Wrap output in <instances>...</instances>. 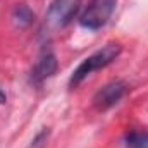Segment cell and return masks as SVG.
<instances>
[{
    "label": "cell",
    "instance_id": "obj_5",
    "mask_svg": "<svg viewBox=\"0 0 148 148\" xmlns=\"http://www.w3.org/2000/svg\"><path fill=\"white\" fill-rule=\"evenodd\" d=\"M57 67H59V62H57V57L52 53V52H43L40 55V59L36 60L33 71H31V81L35 84L43 83L45 79L52 77L53 74L57 73Z\"/></svg>",
    "mask_w": 148,
    "mask_h": 148
},
{
    "label": "cell",
    "instance_id": "obj_3",
    "mask_svg": "<svg viewBox=\"0 0 148 148\" xmlns=\"http://www.w3.org/2000/svg\"><path fill=\"white\" fill-rule=\"evenodd\" d=\"M79 9L81 0H52L45 21L52 29H62L77 16Z\"/></svg>",
    "mask_w": 148,
    "mask_h": 148
},
{
    "label": "cell",
    "instance_id": "obj_7",
    "mask_svg": "<svg viewBox=\"0 0 148 148\" xmlns=\"http://www.w3.org/2000/svg\"><path fill=\"white\" fill-rule=\"evenodd\" d=\"M126 148H148V133L131 131L124 136Z\"/></svg>",
    "mask_w": 148,
    "mask_h": 148
},
{
    "label": "cell",
    "instance_id": "obj_2",
    "mask_svg": "<svg viewBox=\"0 0 148 148\" xmlns=\"http://www.w3.org/2000/svg\"><path fill=\"white\" fill-rule=\"evenodd\" d=\"M115 5L117 0H91L79 16V24L90 31L103 28L109 23L112 12L115 10Z\"/></svg>",
    "mask_w": 148,
    "mask_h": 148
},
{
    "label": "cell",
    "instance_id": "obj_6",
    "mask_svg": "<svg viewBox=\"0 0 148 148\" xmlns=\"http://www.w3.org/2000/svg\"><path fill=\"white\" fill-rule=\"evenodd\" d=\"M35 21V12L26 3H17L12 10V23L17 28H28Z\"/></svg>",
    "mask_w": 148,
    "mask_h": 148
},
{
    "label": "cell",
    "instance_id": "obj_4",
    "mask_svg": "<svg viewBox=\"0 0 148 148\" xmlns=\"http://www.w3.org/2000/svg\"><path fill=\"white\" fill-rule=\"evenodd\" d=\"M126 91H127V84L124 81H110L95 93L93 107L97 110H109L126 95Z\"/></svg>",
    "mask_w": 148,
    "mask_h": 148
},
{
    "label": "cell",
    "instance_id": "obj_1",
    "mask_svg": "<svg viewBox=\"0 0 148 148\" xmlns=\"http://www.w3.org/2000/svg\"><path fill=\"white\" fill-rule=\"evenodd\" d=\"M122 47L119 43H107L105 47H102L100 50H97L95 53H91L90 57H86L71 74V79H69V86L76 88L77 84H81L90 74H93L95 71H100L107 66H110L112 62L119 57Z\"/></svg>",
    "mask_w": 148,
    "mask_h": 148
},
{
    "label": "cell",
    "instance_id": "obj_8",
    "mask_svg": "<svg viewBox=\"0 0 148 148\" xmlns=\"http://www.w3.org/2000/svg\"><path fill=\"white\" fill-rule=\"evenodd\" d=\"M7 102V95H5V91L0 88V103H5Z\"/></svg>",
    "mask_w": 148,
    "mask_h": 148
}]
</instances>
